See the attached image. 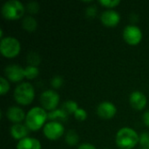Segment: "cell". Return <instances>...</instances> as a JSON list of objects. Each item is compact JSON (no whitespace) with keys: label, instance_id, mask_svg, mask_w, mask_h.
Masks as SVG:
<instances>
[{"label":"cell","instance_id":"ffe728a7","mask_svg":"<svg viewBox=\"0 0 149 149\" xmlns=\"http://www.w3.org/2000/svg\"><path fill=\"white\" fill-rule=\"evenodd\" d=\"M39 74V70L38 66H33V65H27L24 68V76L28 79H32L38 77Z\"/></svg>","mask_w":149,"mask_h":149},{"label":"cell","instance_id":"7a4b0ae2","mask_svg":"<svg viewBox=\"0 0 149 149\" xmlns=\"http://www.w3.org/2000/svg\"><path fill=\"white\" fill-rule=\"evenodd\" d=\"M48 118L45 109L40 107H34L28 111L25 116V126L31 131L40 129Z\"/></svg>","mask_w":149,"mask_h":149},{"label":"cell","instance_id":"52a82bcc","mask_svg":"<svg viewBox=\"0 0 149 149\" xmlns=\"http://www.w3.org/2000/svg\"><path fill=\"white\" fill-rule=\"evenodd\" d=\"M39 100L44 109L52 111L59 103V95L56 91L46 90L41 93Z\"/></svg>","mask_w":149,"mask_h":149},{"label":"cell","instance_id":"8fae6325","mask_svg":"<svg viewBox=\"0 0 149 149\" xmlns=\"http://www.w3.org/2000/svg\"><path fill=\"white\" fill-rule=\"evenodd\" d=\"M100 20L102 24H105L106 26L113 27V26L117 25L120 23V15L118 11L112 10V9H108L101 13Z\"/></svg>","mask_w":149,"mask_h":149},{"label":"cell","instance_id":"4dcf8cb0","mask_svg":"<svg viewBox=\"0 0 149 149\" xmlns=\"http://www.w3.org/2000/svg\"><path fill=\"white\" fill-rule=\"evenodd\" d=\"M141 149H148V148H141Z\"/></svg>","mask_w":149,"mask_h":149},{"label":"cell","instance_id":"7402d4cb","mask_svg":"<svg viewBox=\"0 0 149 149\" xmlns=\"http://www.w3.org/2000/svg\"><path fill=\"white\" fill-rule=\"evenodd\" d=\"M39 10V4L36 1H31L28 2L26 4V10L30 14H36Z\"/></svg>","mask_w":149,"mask_h":149},{"label":"cell","instance_id":"8992f818","mask_svg":"<svg viewBox=\"0 0 149 149\" xmlns=\"http://www.w3.org/2000/svg\"><path fill=\"white\" fill-rule=\"evenodd\" d=\"M43 132L47 139L51 141H56L63 135L65 133V127L60 122L49 121L44 126Z\"/></svg>","mask_w":149,"mask_h":149},{"label":"cell","instance_id":"4fadbf2b","mask_svg":"<svg viewBox=\"0 0 149 149\" xmlns=\"http://www.w3.org/2000/svg\"><path fill=\"white\" fill-rule=\"evenodd\" d=\"M6 116L11 122L17 124L20 123L22 120H25L26 114L21 107L17 106H11L6 111Z\"/></svg>","mask_w":149,"mask_h":149},{"label":"cell","instance_id":"ac0fdd59","mask_svg":"<svg viewBox=\"0 0 149 149\" xmlns=\"http://www.w3.org/2000/svg\"><path fill=\"white\" fill-rule=\"evenodd\" d=\"M79 135L75 130H69L65 134V141L69 146H75L79 142Z\"/></svg>","mask_w":149,"mask_h":149},{"label":"cell","instance_id":"e0dca14e","mask_svg":"<svg viewBox=\"0 0 149 149\" xmlns=\"http://www.w3.org/2000/svg\"><path fill=\"white\" fill-rule=\"evenodd\" d=\"M37 20L32 16H25L22 21V26L28 31H33L37 29Z\"/></svg>","mask_w":149,"mask_h":149},{"label":"cell","instance_id":"4316f807","mask_svg":"<svg viewBox=\"0 0 149 149\" xmlns=\"http://www.w3.org/2000/svg\"><path fill=\"white\" fill-rule=\"evenodd\" d=\"M63 82H64V79L61 76L59 75H57V76H54L52 80H51V84L52 86L54 87V88H58L60 87L62 85H63Z\"/></svg>","mask_w":149,"mask_h":149},{"label":"cell","instance_id":"6da1fadb","mask_svg":"<svg viewBox=\"0 0 149 149\" xmlns=\"http://www.w3.org/2000/svg\"><path fill=\"white\" fill-rule=\"evenodd\" d=\"M115 141L120 149H132L140 142V136L133 128L122 127L117 132Z\"/></svg>","mask_w":149,"mask_h":149},{"label":"cell","instance_id":"30bf717a","mask_svg":"<svg viewBox=\"0 0 149 149\" xmlns=\"http://www.w3.org/2000/svg\"><path fill=\"white\" fill-rule=\"evenodd\" d=\"M96 111L100 118L105 120H109L112 119L116 114L117 108L113 103L109 101H103L98 105Z\"/></svg>","mask_w":149,"mask_h":149},{"label":"cell","instance_id":"cb8c5ba5","mask_svg":"<svg viewBox=\"0 0 149 149\" xmlns=\"http://www.w3.org/2000/svg\"><path fill=\"white\" fill-rule=\"evenodd\" d=\"M73 115H74L75 119L77 120H79V121H83V120H85L87 118L86 111L85 109H83V108H80V107H79L76 110V112L73 113Z\"/></svg>","mask_w":149,"mask_h":149},{"label":"cell","instance_id":"277c9868","mask_svg":"<svg viewBox=\"0 0 149 149\" xmlns=\"http://www.w3.org/2000/svg\"><path fill=\"white\" fill-rule=\"evenodd\" d=\"M25 10L24 4L18 0H8L3 3L1 8V12L3 17L10 20L20 18Z\"/></svg>","mask_w":149,"mask_h":149},{"label":"cell","instance_id":"7c38bea8","mask_svg":"<svg viewBox=\"0 0 149 149\" xmlns=\"http://www.w3.org/2000/svg\"><path fill=\"white\" fill-rule=\"evenodd\" d=\"M129 102L133 108L136 110H141L146 107L148 99L143 93L140 91H134L129 96Z\"/></svg>","mask_w":149,"mask_h":149},{"label":"cell","instance_id":"9c48e42d","mask_svg":"<svg viewBox=\"0 0 149 149\" xmlns=\"http://www.w3.org/2000/svg\"><path fill=\"white\" fill-rule=\"evenodd\" d=\"M4 74L7 77L8 79L13 81V82H18L21 81L24 76V68H23L19 65L11 64L7 65L4 68Z\"/></svg>","mask_w":149,"mask_h":149},{"label":"cell","instance_id":"ba28073f","mask_svg":"<svg viewBox=\"0 0 149 149\" xmlns=\"http://www.w3.org/2000/svg\"><path fill=\"white\" fill-rule=\"evenodd\" d=\"M123 38L129 45H138L142 39V31L136 25H127L123 30Z\"/></svg>","mask_w":149,"mask_h":149},{"label":"cell","instance_id":"83f0119b","mask_svg":"<svg viewBox=\"0 0 149 149\" xmlns=\"http://www.w3.org/2000/svg\"><path fill=\"white\" fill-rule=\"evenodd\" d=\"M86 16L90 17H95L96 13H97V8L95 5H91L89 7L86 8Z\"/></svg>","mask_w":149,"mask_h":149},{"label":"cell","instance_id":"9a60e30c","mask_svg":"<svg viewBox=\"0 0 149 149\" xmlns=\"http://www.w3.org/2000/svg\"><path fill=\"white\" fill-rule=\"evenodd\" d=\"M28 132H29V128L25 125H23V124H20V123L14 124L10 127V135L15 140L20 141V140H22L24 138L28 137L27 136Z\"/></svg>","mask_w":149,"mask_h":149},{"label":"cell","instance_id":"f546056e","mask_svg":"<svg viewBox=\"0 0 149 149\" xmlns=\"http://www.w3.org/2000/svg\"><path fill=\"white\" fill-rule=\"evenodd\" d=\"M142 120H143V122L144 124L149 127V110H148L147 112H145L142 115Z\"/></svg>","mask_w":149,"mask_h":149},{"label":"cell","instance_id":"5bb4252c","mask_svg":"<svg viewBox=\"0 0 149 149\" xmlns=\"http://www.w3.org/2000/svg\"><path fill=\"white\" fill-rule=\"evenodd\" d=\"M17 149H42L40 141L36 138L26 137L18 141Z\"/></svg>","mask_w":149,"mask_h":149},{"label":"cell","instance_id":"f1b7e54d","mask_svg":"<svg viewBox=\"0 0 149 149\" xmlns=\"http://www.w3.org/2000/svg\"><path fill=\"white\" fill-rule=\"evenodd\" d=\"M78 149H96L95 146L91 143H82L79 146Z\"/></svg>","mask_w":149,"mask_h":149},{"label":"cell","instance_id":"3957f363","mask_svg":"<svg viewBox=\"0 0 149 149\" xmlns=\"http://www.w3.org/2000/svg\"><path fill=\"white\" fill-rule=\"evenodd\" d=\"M13 96L15 100L18 104L26 106L31 103L34 99L35 96L34 87L29 82H23L17 86V87L14 90Z\"/></svg>","mask_w":149,"mask_h":149},{"label":"cell","instance_id":"44dd1931","mask_svg":"<svg viewBox=\"0 0 149 149\" xmlns=\"http://www.w3.org/2000/svg\"><path fill=\"white\" fill-rule=\"evenodd\" d=\"M27 61L29 62L30 65L37 66L40 63L41 58L38 53L35 52H31L27 54Z\"/></svg>","mask_w":149,"mask_h":149},{"label":"cell","instance_id":"603a6c76","mask_svg":"<svg viewBox=\"0 0 149 149\" xmlns=\"http://www.w3.org/2000/svg\"><path fill=\"white\" fill-rule=\"evenodd\" d=\"M10 90V84L4 77H0V93L2 95L5 94Z\"/></svg>","mask_w":149,"mask_h":149},{"label":"cell","instance_id":"5b68a950","mask_svg":"<svg viewBox=\"0 0 149 149\" xmlns=\"http://www.w3.org/2000/svg\"><path fill=\"white\" fill-rule=\"evenodd\" d=\"M21 50L20 42L14 37L7 36L3 38L0 42V52L5 58L16 57Z\"/></svg>","mask_w":149,"mask_h":149},{"label":"cell","instance_id":"d6986e66","mask_svg":"<svg viewBox=\"0 0 149 149\" xmlns=\"http://www.w3.org/2000/svg\"><path fill=\"white\" fill-rule=\"evenodd\" d=\"M78 108H79L78 103L76 101H74V100H67L62 106V109L67 114H70V113H72L73 114Z\"/></svg>","mask_w":149,"mask_h":149},{"label":"cell","instance_id":"d4e9b609","mask_svg":"<svg viewBox=\"0 0 149 149\" xmlns=\"http://www.w3.org/2000/svg\"><path fill=\"white\" fill-rule=\"evenodd\" d=\"M140 144L143 148L149 149V133L143 132L140 135Z\"/></svg>","mask_w":149,"mask_h":149},{"label":"cell","instance_id":"484cf974","mask_svg":"<svg viewBox=\"0 0 149 149\" xmlns=\"http://www.w3.org/2000/svg\"><path fill=\"white\" fill-rule=\"evenodd\" d=\"M99 3L100 4H102L103 6H105V7L113 8V7H115L118 4H120V0H100Z\"/></svg>","mask_w":149,"mask_h":149},{"label":"cell","instance_id":"2e32d148","mask_svg":"<svg viewBox=\"0 0 149 149\" xmlns=\"http://www.w3.org/2000/svg\"><path fill=\"white\" fill-rule=\"evenodd\" d=\"M68 118V114L62 109H54L48 113V119L51 121H58V122H62V121H66Z\"/></svg>","mask_w":149,"mask_h":149}]
</instances>
